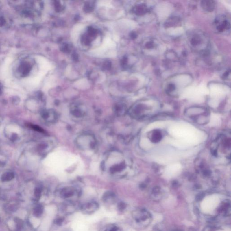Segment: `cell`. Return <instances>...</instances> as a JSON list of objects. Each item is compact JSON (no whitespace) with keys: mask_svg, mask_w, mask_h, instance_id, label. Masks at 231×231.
I'll use <instances>...</instances> for the list:
<instances>
[{"mask_svg":"<svg viewBox=\"0 0 231 231\" xmlns=\"http://www.w3.org/2000/svg\"><path fill=\"white\" fill-rule=\"evenodd\" d=\"M75 191L71 187H65L61 190L60 195L62 198L67 199L73 196L75 194Z\"/></svg>","mask_w":231,"mask_h":231,"instance_id":"cell-5","label":"cell"},{"mask_svg":"<svg viewBox=\"0 0 231 231\" xmlns=\"http://www.w3.org/2000/svg\"><path fill=\"white\" fill-rule=\"evenodd\" d=\"M43 211V208L42 205L38 204L36 206L34 210V214L36 217H39L42 215Z\"/></svg>","mask_w":231,"mask_h":231,"instance_id":"cell-9","label":"cell"},{"mask_svg":"<svg viewBox=\"0 0 231 231\" xmlns=\"http://www.w3.org/2000/svg\"><path fill=\"white\" fill-rule=\"evenodd\" d=\"M204 36L202 33H195L191 35L190 38V43L192 47L198 48L204 42ZM204 44V43H203Z\"/></svg>","mask_w":231,"mask_h":231,"instance_id":"cell-3","label":"cell"},{"mask_svg":"<svg viewBox=\"0 0 231 231\" xmlns=\"http://www.w3.org/2000/svg\"><path fill=\"white\" fill-rule=\"evenodd\" d=\"M125 204L124 203L120 202V203L118 204V208L119 210H123L125 208Z\"/></svg>","mask_w":231,"mask_h":231,"instance_id":"cell-16","label":"cell"},{"mask_svg":"<svg viewBox=\"0 0 231 231\" xmlns=\"http://www.w3.org/2000/svg\"><path fill=\"white\" fill-rule=\"evenodd\" d=\"M149 12V9L146 5L141 4L138 5L134 8V12L137 15H143Z\"/></svg>","mask_w":231,"mask_h":231,"instance_id":"cell-7","label":"cell"},{"mask_svg":"<svg viewBox=\"0 0 231 231\" xmlns=\"http://www.w3.org/2000/svg\"><path fill=\"white\" fill-rule=\"evenodd\" d=\"M114 193L111 192H106L103 196V200L105 202H110L115 199Z\"/></svg>","mask_w":231,"mask_h":231,"instance_id":"cell-8","label":"cell"},{"mask_svg":"<svg viewBox=\"0 0 231 231\" xmlns=\"http://www.w3.org/2000/svg\"><path fill=\"white\" fill-rule=\"evenodd\" d=\"M34 194H35V197L39 199L40 196H41V189L38 188V187L36 188Z\"/></svg>","mask_w":231,"mask_h":231,"instance_id":"cell-13","label":"cell"},{"mask_svg":"<svg viewBox=\"0 0 231 231\" xmlns=\"http://www.w3.org/2000/svg\"><path fill=\"white\" fill-rule=\"evenodd\" d=\"M106 231H120V230L118 227L114 226L107 229Z\"/></svg>","mask_w":231,"mask_h":231,"instance_id":"cell-15","label":"cell"},{"mask_svg":"<svg viewBox=\"0 0 231 231\" xmlns=\"http://www.w3.org/2000/svg\"><path fill=\"white\" fill-rule=\"evenodd\" d=\"M204 175L207 176L208 175H210V171L206 170L204 171Z\"/></svg>","mask_w":231,"mask_h":231,"instance_id":"cell-17","label":"cell"},{"mask_svg":"<svg viewBox=\"0 0 231 231\" xmlns=\"http://www.w3.org/2000/svg\"><path fill=\"white\" fill-rule=\"evenodd\" d=\"M99 204L96 202L87 203L81 207V210L84 212L92 213L95 211L99 208Z\"/></svg>","mask_w":231,"mask_h":231,"instance_id":"cell-4","label":"cell"},{"mask_svg":"<svg viewBox=\"0 0 231 231\" xmlns=\"http://www.w3.org/2000/svg\"><path fill=\"white\" fill-rule=\"evenodd\" d=\"M161 138L162 135L161 132L158 130H155L152 136V141L154 143H157L159 142Z\"/></svg>","mask_w":231,"mask_h":231,"instance_id":"cell-10","label":"cell"},{"mask_svg":"<svg viewBox=\"0 0 231 231\" xmlns=\"http://www.w3.org/2000/svg\"><path fill=\"white\" fill-rule=\"evenodd\" d=\"M14 178V175L12 172L5 173L2 176L1 179L3 182H7L12 180Z\"/></svg>","mask_w":231,"mask_h":231,"instance_id":"cell-11","label":"cell"},{"mask_svg":"<svg viewBox=\"0 0 231 231\" xmlns=\"http://www.w3.org/2000/svg\"><path fill=\"white\" fill-rule=\"evenodd\" d=\"M214 27L217 32L224 33L230 29V22L228 18L223 15L217 17L214 22Z\"/></svg>","mask_w":231,"mask_h":231,"instance_id":"cell-1","label":"cell"},{"mask_svg":"<svg viewBox=\"0 0 231 231\" xmlns=\"http://www.w3.org/2000/svg\"><path fill=\"white\" fill-rule=\"evenodd\" d=\"M63 221H64V219H63V218H58V219H56L55 220V224H57V225H61Z\"/></svg>","mask_w":231,"mask_h":231,"instance_id":"cell-14","label":"cell"},{"mask_svg":"<svg viewBox=\"0 0 231 231\" xmlns=\"http://www.w3.org/2000/svg\"><path fill=\"white\" fill-rule=\"evenodd\" d=\"M219 203L220 200L218 198H208L202 202V210L206 213H211L219 206Z\"/></svg>","mask_w":231,"mask_h":231,"instance_id":"cell-2","label":"cell"},{"mask_svg":"<svg viewBox=\"0 0 231 231\" xmlns=\"http://www.w3.org/2000/svg\"><path fill=\"white\" fill-rule=\"evenodd\" d=\"M176 89V86H175L174 84H173L170 83L168 84L167 87V92L171 93L172 92L174 91Z\"/></svg>","mask_w":231,"mask_h":231,"instance_id":"cell-12","label":"cell"},{"mask_svg":"<svg viewBox=\"0 0 231 231\" xmlns=\"http://www.w3.org/2000/svg\"><path fill=\"white\" fill-rule=\"evenodd\" d=\"M202 8L206 12H212L215 5V3L213 1H203L201 3Z\"/></svg>","mask_w":231,"mask_h":231,"instance_id":"cell-6","label":"cell"}]
</instances>
